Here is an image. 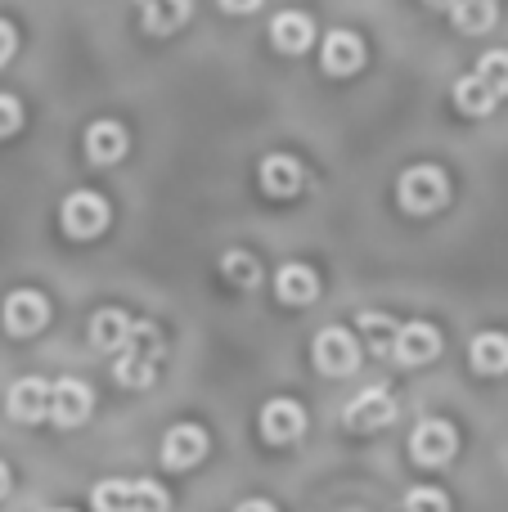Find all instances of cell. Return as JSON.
<instances>
[{"label": "cell", "mask_w": 508, "mask_h": 512, "mask_svg": "<svg viewBox=\"0 0 508 512\" xmlns=\"http://www.w3.org/2000/svg\"><path fill=\"white\" fill-rule=\"evenodd\" d=\"M0 319H5L9 337H32V333H41V328L50 324V301H45L36 288H18V292H9L5 297Z\"/></svg>", "instance_id": "obj_7"}, {"label": "cell", "mask_w": 508, "mask_h": 512, "mask_svg": "<svg viewBox=\"0 0 508 512\" xmlns=\"http://www.w3.org/2000/svg\"><path fill=\"white\" fill-rule=\"evenodd\" d=\"M9 486H14V481H9V468H5V463H0V499L9 495Z\"/></svg>", "instance_id": "obj_32"}, {"label": "cell", "mask_w": 508, "mask_h": 512, "mask_svg": "<svg viewBox=\"0 0 508 512\" xmlns=\"http://www.w3.org/2000/svg\"><path fill=\"white\" fill-rule=\"evenodd\" d=\"M131 315L126 310H99L95 319H90V346L95 351H108V355H117L126 346V337H131Z\"/></svg>", "instance_id": "obj_19"}, {"label": "cell", "mask_w": 508, "mask_h": 512, "mask_svg": "<svg viewBox=\"0 0 508 512\" xmlns=\"http://www.w3.org/2000/svg\"><path fill=\"white\" fill-rule=\"evenodd\" d=\"M140 5H144V0H140Z\"/></svg>", "instance_id": "obj_35"}, {"label": "cell", "mask_w": 508, "mask_h": 512, "mask_svg": "<svg viewBox=\"0 0 508 512\" xmlns=\"http://www.w3.org/2000/svg\"><path fill=\"white\" fill-rule=\"evenodd\" d=\"M50 512H68V508H50Z\"/></svg>", "instance_id": "obj_34"}, {"label": "cell", "mask_w": 508, "mask_h": 512, "mask_svg": "<svg viewBox=\"0 0 508 512\" xmlns=\"http://www.w3.org/2000/svg\"><path fill=\"white\" fill-rule=\"evenodd\" d=\"M261 189H266L270 198H293L306 189V167L297 158H288V153H270L266 162H261Z\"/></svg>", "instance_id": "obj_15"}, {"label": "cell", "mask_w": 508, "mask_h": 512, "mask_svg": "<svg viewBox=\"0 0 508 512\" xmlns=\"http://www.w3.org/2000/svg\"><path fill=\"white\" fill-rule=\"evenodd\" d=\"M225 14H252V9H261V0H221Z\"/></svg>", "instance_id": "obj_30"}, {"label": "cell", "mask_w": 508, "mask_h": 512, "mask_svg": "<svg viewBox=\"0 0 508 512\" xmlns=\"http://www.w3.org/2000/svg\"><path fill=\"white\" fill-rule=\"evenodd\" d=\"M428 5H437V9H441V5H455V0H428Z\"/></svg>", "instance_id": "obj_33"}, {"label": "cell", "mask_w": 508, "mask_h": 512, "mask_svg": "<svg viewBox=\"0 0 508 512\" xmlns=\"http://www.w3.org/2000/svg\"><path fill=\"white\" fill-rule=\"evenodd\" d=\"M9 418L14 423H41L50 418V382L41 378H23L9 387Z\"/></svg>", "instance_id": "obj_16"}, {"label": "cell", "mask_w": 508, "mask_h": 512, "mask_svg": "<svg viewBox=\"0 0 508 512\" xmlns=\"http://www.w3.org/2000/svg\"><path fill=\"white\" fill-rule=\"evenodd\" d=\"M270 41L284 54H302V50H311V41H315V23L302 9H284V14L270 18Z\"/></svg>", "instance_id": "obj_18"}, {"label": "cell", "mask_w": 508, "mask_h": 512, "mask_svg": "<svg viewBox=\"0 0 508 512\" xmlns=\"http://www.w3.org/2000/svg\"><path fill=\"white\" fill-rule=\"evenodd\" d=\"M126 149H131V135H126L122 122H90L86 126V158L95 162V167L122 162Z\"/></svg>", "instance_id": "obj_13"}, {"label": "cell", "mask_w": 508, "mask_h": 512, "mask_svg": "<svg viewBox=\"0 0 508 512\" xmlns=\"http://www.w3.org/2000/svg\"><path fill=\"white\" fill-rule=\"evenodd\" d=\"M392 418H396V400H392V391L369 387V391H360V396L347 405L342 423H347L351 432H378V427H387Z\"/></svg>", "instance_id": "obj_10"}, {"label": "cell", "mask_w": 508, "mask_h": 512, "mask_svg": "<svg viewBox=\"0 0 508 512\" xmlns=\"http://www.w3.org/2000/svg\"><path fill=\"white\" fill-rule=\"evenodd\" d=\"M468 360H473L477 373L500 378V373H508V337L504 333H477L473 346H468Z\"/></svg>", "instance_id": "obj_20"}, {"label": "cell", "mask_w": 508, "mask_h": 512, "mask_svg": "<svg viewBox=\"0 0 508 512\" xmlns=\"http://www.w3.org/2000/svg\"><path fill=\"white\" fill-rule=\"evenodd\" d=\"M302 432H306V409L297 400H288V396L266 400V409H261V436L270 445H293Z\"/></svg>", "instance_id": "obj_9"}, {"label": "cell", "mask_w": 508, "mask_h": 512, "mask_svg": "<svg viewBox=\"0 0 508 512\" xmlns=\"http://www.w3.org/2000/svg\"><path fill=\"white\" fill-rule=\"evenodd\" d=\"M234 512H279V508L270 504V499H243V504L234 508Z\"/></svg>", "instance_id": "obj_31"}, {"label": "cell", "mask_w": 508, "mask_h": 512, "mask_svg": "<svg viewBox=\"0 0 508 512\" xmlns=\"http://www.w3.org/2000/svg\"><path fill=\"white\" fill-rule=\"evenodd\" d=\"M311 355H315V369H320L324 378H347V373H356V364H360V342L347 333V328H324V333L315 337Z\"/></svg>", "instance_id": "obj_5"}, {"label": "cell", "mask_w": 508, "mask_h": 512, "mask_svg": "<svg viewBox=\"0 0 508 512\" xmlns=\"http://www.w3.org/2000/svg\"><path fill=\"white\" fill-rule=\"evenodd\" d=\"M360 333L369 337V351L374 355H392L396 337H401V324L387 319V315H378V310H365V315H360Z\"/></svg>", "instance_id": "obj_24"}, {"label": "cell", "mask_w": 508, "mask_h": 512, "mask_svg": "<svg viewBox=\"0 0 508 512\" xmlns=\"http://www.w3.org/2000/svg\"><path fill=\"white\" fill-rule=\"evenodd\" d=\"M95 512H167L171 499L158 481H99L90 495Z\"/></svg>", "instance_id": "obj_2"}, {"label": "cell", "mask_w": 508, "mask_h": 512, "mask_svg": "<svg viewBox=\"0 0 508 512\" xmlns=\"http://www.w3.org/2000/svg\"><path fill=\"white\" fill-rule=\"evenodd\" d=\"M324 72L329 77H351V72H360V63H365V41H360L356 32H347V27H338V32L324 36Z\"/></svg>", "instance_id": "obj_14"}, {"label": "cell", "mask_w": 508, "mask_h": 512, "mask_svg": "<svg viewBox=\"0 0 508 512\" xmlns=\"http://www.w3.org/2000/svg\"><path fill=\"white\" fill-rule=\"evenodd\" d=\"M14 50H18V32H14V23H5V18H0V68L14 59Z\"/></svg>", "instance_id": "obj_29"}, {"label": "cell", "mask_w": 508, "mask_h": 512, "mask_svg": "<svg viewBox=\"0 0 508 512\" xmlns=\"http://www.w3.org/2000/svg\"><path fill=\"white\" fill-rule=\"evenodd\" d=\"M63 234H72V239H95V234L108 230V203L95 194V189H77V194L63 198Z\"/></svg>", "instance_id": "obj_4"}, {"label": "cell", "mask_w": 508, "mask_h": 512, "mask_svg": "<svg viewBox=\"0 0 508 512\" xmlns=\"http://www.w3.org/2000/svg\"><path fill=\"white\" fill-rule=\"evenodd\" d=\"M90 387L86 382H77V378H63V382H54L50 387V423H59V427H81L90 418Z\"/></svg>", "instance_id": "obj_11"}, {"label": "cell", "mask_w": 508, "mask_h": 512, "mask_svg": "<svg viewBox=\"0 0 508 512\" xmlns=\"http://www.w3.org/2000/svg\"><path fill=\"white\" fill-rule=\"evenodd\" d=\"M162 360H167V342H162L158 324H135L131 337H126V346L117 351L113 373H117V382H122V387L144 391V387H153V382H158Z\"/></svg>", "instance_id": "obj_1"}, {"label": "cell", "mask_w": 508, "mask_h": 512, "mask_svg": "<svg viewBox=\"0 0 508 512\" xmlns=\"http://www.w3.org/2000/svg\"><path fill=\"white\" fill-rule=\"evenodd\" d=\"M495 99H500V95H495V90L486 86L482 77H464V81L455 86V104H459V113H464V117H486V113H495Z\"/></svg>", "instance_id": "obj_23"}, {"label": "cell", "mask_w": 508, "mask_h": 512, "mask_svg": "<svg viewBox=\"0 0 508 512\" xmlns=\"http://www.w3.org/2000/svg\"><path fill=\"white\" fill-rule=\"evenodd\" d=\"M18 126H23V104H18L14 95H0V140L14 135Z\"/></svg>", "instance_id": "obj_28"}, {"label": "cell", "mask_w": 508, "mask_h": 512, "mask_svg": "<svg viewBox=\"0 0 508 512\" xmlns=\"http://www.w3.org/2000/svg\"><path fill=\"white\" fill-rule=\"evenodd\" d=\"M455 450H459V432L446 423V418H423L410 436V454H414V463H423V468H441V463H450Z\"/></svg>", "instance_id": "obj_6"}, {"label": "cell", "mask_w": 508, "mask_h": 512, "mask_svg": "<svg viewBox=\"0 0 508 512\" xmlns=\"http://www.w3.org/2000/svg\"><path fill=\"white\" fill-rule=\"evenodd\" d=\"M405 512H450V499L432 486H419L405 495Z\"/></svg>", "instance_id": "obj_27"}, {"label": "cell", "mask_w": 508, "mask_h": 512, "mask_svg": "<svg viewBox=\"0 0 508 512\" xmlns=\"http://www.w3.org/2000/svg\"><path fill=\"white\" fill-rule=\"evenodd\" d=\"M275 292L284 306H311V301L320 297V274L302 261H288L284 270L275 274Z\"/></svg>", "instance_id": "obj_17"}, {"label": "cell", "mask_w": 508, "mask_h": 512, "mask_svg": "<svg viewBox=\"0 0 508 512\" xmlns=\"http://www.w3.org/2000/svg\"><path fill=\"white\" fill-rule=\"evenodd\" d=\"M221 270H225V279L239 283V288H257V283H261V265L252 261L248 252H225Z\"/></svg>", "instance_id": "obj_25"}, {"label": "cell", "mask_w": 508, "mask_h": 512, "mask_svg": "<svg viewBox=\"0 0 508 512\" xmlns=\"http://www.w3.org/2000/svg\"><path fill=\"white\" fill-rule=\"evenodd\" d=\"M207 432L198 423H176L167 436H162V463H167L171 472H185L194 468V463L207 459Z\"/></svg>", "instance_id": "obj_8"}, {"label": "cell", "mask_w": 508, "mask_h": 512, "mask_svg": "<svg viewBox=\"0 0 508 512\" xmlns=\"http://www.w3.org/2000/svg\"><path fill=\"white\" fill-rule=\"evenodd\" d=\"M437 355H441V333H437V328H432V324H405L401 337H396L392 360L405 364V369H419V364L437 360Z\"/></svg>", "instance_id": "obj_12"}, {"label": "cell", "mask_w": 508, "mask_h": 512, "mask_svg": "<svg viewBox=\"0 0 508 512\" xmlns=\"http://www.w3.org/2000/svg\"><path fill=\"white\" fill-rule=\"evenodd\" d=\"M189 14H194V0H144V32L167 36L185 27Z\"/></svg>", "instance_id": "obj_21"}, {"label": "cell", "mask_w": 508, "mask_h": 512, "mask_svg": "<svg viewBox=\"0 0 508 512\" xmlns=\"http://www.w3.org/2000/svg\"><path fill=\"white\" fill-rule=\"evenodd\" d=\"M450 18H455L459 32L486 36L495 27V18H500V9H495V0H455V5H450Z\"/></svg>", "instance_id": "obj_22"}, {"label": "cell", "mask_w": 508, "mask_h": 512, "mask_svg": "<svg viewBox=\"0 0 508 512\" xmlns=\"http://www.w3.org/2000/svg\"><path fill=\"white\" fill-rule=\"evenodd\" d=\"M477 77L495 90V95H508V50H491L477 63Z\"/></svg>", "instance_id": "obj_26"}, {"label": "cell", "mask_w": 508, "mask_h": 512, "mask_svg": "<svg viewBox=\"0 0 508 512\" xmlns=\"http://www.w3.org/2000/svg\"><path fill=\"white\" fill-rule=\"evenodd\" d=\"M450 198V180L441 167H410L396 185V203L405 207L410 216H432L441 212Z\"/></svg>", "instance_id": "obj_3"}]
</instances>
